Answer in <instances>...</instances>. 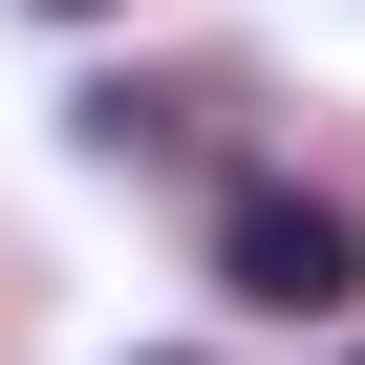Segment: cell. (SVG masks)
<instances>
[{
  "mask_svg": "<svg viewBox=\"0 0 365 365\" xmlns=\"http://www.w3.org/2000/svg\"><path fill=\"white\" fill-rule=\"evenodd\" d=\"M215 301H258V322H344V301H365V237H344L322 194H215Z\"/></svg>",
  "mask_w": 365,
  "mask_h": 365,
  "instance_id": "6da1fadb",
  "label": "cell"
}]
</instances>
